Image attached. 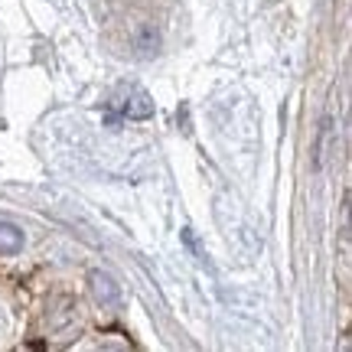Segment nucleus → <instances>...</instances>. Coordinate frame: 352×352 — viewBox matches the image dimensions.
<instances>
[{
	"label": "nucleus",
	"mask_w": 352,
	"mask_h": 352,
	"mask_svg": "<svg viewBox=\"0 0 352 352\" xmlns=\"http://www.w3.org/2000/svg\"><path fill=\"white\" fill-rule=\"evenodd\" d=\"M91 290H95V297H98L101 303H114V300H118V294H121V287L114 284V277L101 274V271H95V274H91Z\"/></svg>",
	"instance_id": "obj_1"
},
{
	"label": "nucleus",
	"mask_w": 352,
	"mask_h": 352,
	"mask_svg": "<svg viewBox=\"0 0 352 352\" xmlns=\"http://www.w3.org/2000/svg\"><path fill=\"white\" fill-rule=\"evenodd\" d=\"M157 43H160V33H157L153 26H144V30H140L138 46H140L144 52H151V50H157Z\"/></svg>",
	"instance_id": "obj_4"
},
{
	"label": "nucleus",
	"mask_w": 352,
	"mask_h": 352,
	"mask_svg": "<svg viewBox=\"0 0 352 352\" xmlns=\"http://www.w3.org/2000/svg\"><path fill=\"white\" fill-rule=\"evenodd\" d=\"M23 248V232L10 222H0V254H16Z\"/></svg>",
	"instance_id": "obj_2"
},
{
	"label": "nucleus",
	"mask_w": 352,
	"mask_h": 352,
	"mask_svg": "<svg viewBox=\"0 0 352 352\" xmlns=\"http://www.w3.org/2000/svg\"><path fill=\"white\" fill-rule=\"evenodd\" d=\"M124 111H127V118H147V114L153 111V104L147 101V95H144V91H134V98L124 104Z\"/></svg>",
	"instance_id": "obj_3"
}]
</instances>
